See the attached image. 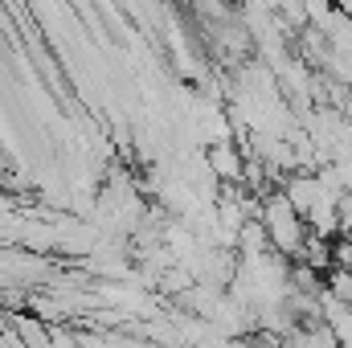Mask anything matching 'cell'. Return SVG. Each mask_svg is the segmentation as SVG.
I'll return each instance as SVG.
<instances>
[{
  "label": "cell",
  "mask_w": 352,
  "mask_h": 348,
  "mask_svg": "<svg viewBox=\"0 0 352 348\" xmlns=\"http://www.w3.org/2000/svg\"><path fill=\"white\" fill-rule=\"evenodd\" d=\"M332 254H336V266H340V270H352V238L332 242Z\"/></svg>",
  "instance_id": "cell-2"
},
{
  "label": "cell",
  "mask_w": 352,
  "mask_h": 348,
  "mask_svg": "<svg viewBox=\"0 0 352 348\" xmlns=\"http://www.w3.org/2000/svg\"><path fill=\"white\" fill-rule=\"evenodd\" d=\"M258 221L266 226V238H270V250H274V254H283V259L303 254V242H307V221L291 209V201H287L283 193H266Z\"/></svg>",
  "instance_id": "cell-1"
}]
</instances>
